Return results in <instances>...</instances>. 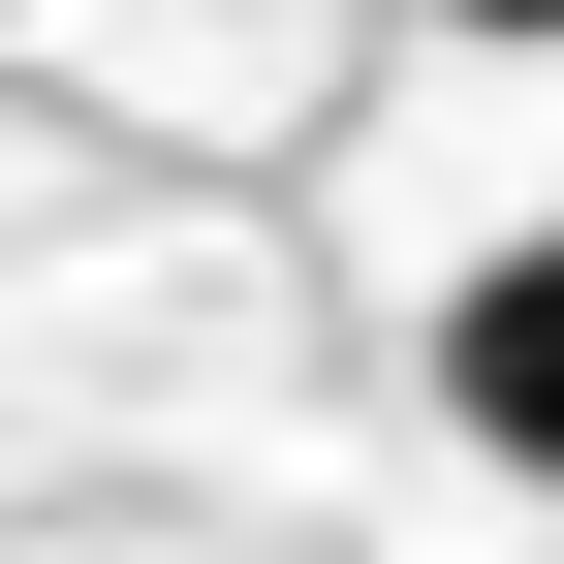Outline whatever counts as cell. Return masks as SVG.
Wrapping results in <instances>:
<instances>
[{"instance_id": "cell-2", "label": "cell", "mask_w": 564, "mask_h": 564, "mask_svg": "<svg viewBox=\"0 0 564 564\" xmlns=\"http://www.w3.org/2000/svg\"><path fill=\"white\" fill-rule=\"evenodd\" d=\"M440 32H470V63H564V0H440Z\"/></svg>"}, {"instance_id": "cell-1", "label": "cell", "mask_w": 564, "mask_h": 564, "mask_svg": "<svg viewBox=\"0 0 564 564\" xmlns=\"http://www.w3.org/2000/svg\"><path fill=\"white\" fill-rule=\"evenodd\" d=\"M440 440H470V470H533V502H564V220H502V251L440 282Z\"/></svg>"}]
</instances>
